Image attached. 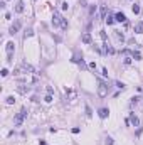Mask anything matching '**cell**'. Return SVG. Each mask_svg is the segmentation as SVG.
<instances>
[{"instance_id": "7a4b0ae2", "label": "cell", "mask_w": 143, "mask_h": 145, "mask_svg": "<svg viewBox=\"0 0 143 145\" xmlns=\"http://www.w3.org/2000/svg\"><path fill=\"white\" fill-rule=\"evenodd\" d=\"M27 113H29L27 110H25V108H22L19 113H17V116L14 118V125H15V126H20V125H22V122H24V118L27 116Z\"/></svg>"}, {"instance_id": "9a60e30c", "label": "cell", "mask_w": 143, "mask_h": 145, "mask_svg": "<svg viewBox=\"0 0 143 145\" xmlns=\"http://www.w3.org/2000/svg\"><path fill=\"white\" fill-rule=\"evenodd\" d=\"M114 84H116V88H118V89H125V84H123V83H120V81H116Z\"/></svg>"}, {"instance_id": "4fadbf2b", "label": "cell", "mask_w": 143, "mask_h": 145, "mask_svg": "<svg viewBox=\"0 0 143 145\" xmlns=\"http://www.w3.org/2000/svg\"><path fill=\"white\" fill-rule=\"evenodd\" d=\"M114 32H116V39H118V41H123V34H121V32H120V30H114Z\"/></svg>"}, {"instance_id": "8fae6325", "label": "cell", "mask_w": 143, "mask_h": 145, "mask_svg": "<svg viewBox=\"0 0 143 145\" xmlns=\"http://www.w3.org/2000/svg\"><path fill=\"white\" fill-rule=\"evenodd\" d=\"M12 51H14V42H7V52L12 54Z\"/></svg>"}, {"instance_id": "277c9868", "label": "cell", "mask_w": 143, "mask_h": 145, "mask_svg": "<svg viewBox=\"0 0 143 145\" xmlns=\"http://www.w3.org/2000/svg\"><path fill=\"white\" fill-rule=\"evenodd\" d=\"M114 20L116 22H126V15L123 12H118V14H114Z\"/></svg>"}, {"instance_id": "7c38bea8", "label": "cell", "mask_w": 143, "mask_h": 145, "mask_svg": "<svg viewBox=\"0 0 143 145\" xmlns=\"http://www.w3.org/2000/svg\"><path fill=\"white\" fill-rule=\"evenodd\" d=\"M15 10H17V12H24V3L19 2V3H17V7H15Z\"/></svg>"}, {"instance_id": "d6986e66", "label": "cell", "mask_w": 143, "mask_h": 145, "mask_svg": "<svg viewBox=\"0 0 143 145\" xmlns=\"http://www.w3.org/2000/svg\"><path fill=\"white\" fill-rule=\"evenodd\" d=\"M14 101H15V100H14V96H9V98H7V103H9V105H12Z\"/></svg>"}, {"instance_id": "ac0fdd59", "label": "cell", "mask_w": 143, "mask_h": 145, "mask_svg": "<svg viewBox=\"0 0 143 145\" xmlns=\"http://www.w3.org/2000/svg\"><path fill=\"white\" fill-rule=\"evenodd\" d=\"M106 22H108V24H113V22H114V17H106Z\"/></svg>"}, {"instance_id": "ba28073f", "label": "cell", "mask_w": 143, "mask_h": 145, "mask_svg": "<svg viewBox=\"0 0 143 145\" xmlns=\"http://www.w3.org/2000/svg\"><path fill=\"white\" fill-rule=\"evenodd\" d=\"M128 123H131L133 126H138V123H140V120L136 118L135 115H130V118H128Z\"/></svg>"}, {"instance_id": "e0dca14e", "label": "cell", "mask_w": 143, "mask_h": 145, "mask_svg": "<svg viewBox=\"0 0 143 145\" xmlns=\"http://www.w3.org/2000/svg\"><path fill=\"white\" fill-rule=\"evenodd\" d=\"M106 145H113V138H111V137L106 138Z\"/></svg>"}, {"instance_id": "3957f363", "label": "cell", "mask_w": 143, "mask_h": 145, "mask_svg": "<svg viewBox=\"0 0 143 145\" xmlns=\"http://www.w3.org/2000/svg\"><path fill=\"white\" fill-rule=\"evenodd\" d=\"M98 95L101 98H105L108 95V84H106L105 81H99V88H98Z\"/></svg>"}, {"instance_id": "44dd1931", "label": "cell", "mask_w": 143, "mask_h": 145, "mask_svg": "<svg viewBox=\"0 0 143 145\" xmlns=\"http://www.w3.org/2000/svg\"><path fill=\"white\" fill-rule=\"evenodd\" d=\"M46 101H47V103H51V101H52V96H51V95H47V96H46Z\"/></svg>"}, {"instance_id": "ffe728a7", "label": "cell", "mask_w": 143, "mask_h": 145, "mask_svg": "<svg viewBox=\"0 0 143 145\" xmlns=\"http://www.w3.org/2000/svg\"><path fill=\"white\" fill-rule=\"evenodd\" d=\"M86 115H88V116L93 115V113H91V108H89V106H86Z\"/></svg>"}, {"instance_id": "6da1fadb", "label": "cell", "mask_w": 143, "mask_h": 145, "mask_svg": "<svg viewBox=\"0 0 143 145\" xmlns=\"http://www.w3.org/2000/svg\"><path fill=\"white\" fill-rule=\"evenodd\" d=\"M52 25L54 27H61V29H67V20L57 12V10H54V15H52Z\"/></svg>"}, {"instance_id": "5bb4252c", "label": "cell", "mask_w": 143, "mask_h": 145, "mask_svg": "<svg viewBox=\"0 0 143 145\" xmlns=\"http://www.w3.org/2000/svg\"><path fill=\"white\" fill-rule=\"evenodd\" d=\"M131 10H133V14H140V7H138L136 3H135L133 7H131Z\"/></svg>"}, {"instance_id": "2e32d148", "label": "cell", "mask_w": 143, "mask_h": 145, "mask_svg": "<svg viewBox=\"0 0 143 145\" xmlns=\"http://www.w3.org/2000/svg\"><path fill=\"white\" fill-rule=\"evenodd\" d=\"M133 58L135 59H142V54H140L138 51H133Z\"/></svg>"}, {"instance_id": "52a82bcc", "label": "cell", "mask_w": 143, "mask_h": 145, "mask_svg": "<svg viewBox=\"0 0 143 145\" xmlns=\"http://www.w3.org/2000/svg\"><path fill=\"white\" fill-rule=\"evenodd\" d=\"M20 25H22V24H20V20H17V22L10 27V34H17V30L20 29Z\"/></svg>"}, {"instance_id": "5b68a950", "label": "cell", "mask_w": 143, "mask_h": 145, "mask_svg": "<svg viewBox=\"0 0 143 145\" xmlns=\"http://www.w3.org/2000/svg\"><path fill=\"white\" fill-rule=\"evenodd\" d=\"M108 115H109V110H108V108H99V110H98V116H99V118H106Z\"/></svg>"}, {"instance_id": "8992f818", "label": "cell", "mask_w": 143, "mask_h": 145, "mask_svg": "<svg viewBox=\"0 0 143 145\" xmlns=\"http://www.w3.org/2000/svg\"><path fill=\"white\" fill-rule=\"evenodd\" d=\"M81 41H83L84 44H91V42H93V39H91V34H89V32H84V34H83V37H81Z\"/></svg>"}, {"instance_id": "9c48e42d", "label": "cell", "mask_w": 143, "mask_h": 145, "mask_svg": "<svg viewBox=\"0 0 143 145\" xmlns=\"http://www.w3.org/2000/svg\"><path fill=\"white\" fill-rule=\"evenodd\" d=\"M135 32L136 34H143V22H136L135 24Z\"/></svg>"}, {"instance_id": "30bf717a", "label": "cell", "mask_w": 143, "mask_h": 145, "mask_svg": "<svg viewBox=\"0 0 143 145\" xmlns=\"http://www.w3.org/2000/svg\"><path fill=\"white\" fill-rule=\"evenodd\" d=\"M103 46H105V52H106V54H113V52H114V49L111 47V46H108V42H105Z\"/></svg>"}]
</instances>
